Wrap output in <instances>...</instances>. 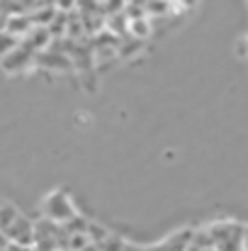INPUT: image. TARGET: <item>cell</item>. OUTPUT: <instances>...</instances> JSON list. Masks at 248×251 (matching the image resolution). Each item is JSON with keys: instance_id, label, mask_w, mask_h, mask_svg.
<instances>
[{"instance_id": "cell-1", "label": "cell", "mask_w": 248, "mask_h": 251, "mask_svg": "<svg viewBox=\"0 0 248 251\" xmlns=\"http://www.w3.org/2000/svg\"><path fill=\"white\" fill-rule=\"evenodd\" d=\"M42 215L51 222H59V225H66L68 220H73L78 212H76V205L73 200L64 193V190H54L44 198L42 202Z\"/></svg>"}, {"instance_id": "cell-2", "label": "cell", "mask_w": 248, "mask_h": 251, "mask_svg": "<svg viewBox=\"0 0 248 251\" xmlns=\"http://www.w3.org/2000/svg\"><path fill=\"white\" fill-rule=\"evenodd\" d=\"M37 61V51L27 44V42H20L5 59H0V69L5 71V74H20V71H24L27 66H32Z\"/></svg>"}, {"instance_id": "cell-3", "label": "cell", "mask_w": 248, "mask_h": 251, "mask_svg": "<svg viewBox=\"0 0 248 251\" xmlns=\"http://www.w3.org/2000/svg\"><path fill=\"white\" fill-rule=\"evenodd\" d=\"M34 64H37V66H44V69H51V71H71V69H73L71 56H68L66 51L54 49V47H49V49L39 51Z\"/></svg>"}, {"instance_id": "cell-4", "label": "cell", "mask_w": 248, "mask_h": 251, "mask_svg": "<svg viewBox=\"0 0 248 251\" xmlns=\"http://www.w3.org/2000/svg\"><path fill=\"white\" fill-rule=\"evenodd\" d=\"M192 237H195L192 229H180V232H175L173 237H168V239L161 242V244L149 247V251H185L187 247H190Z\"/></svg>"}, {"instance_id": "cell-5", "label": "cell", "mask_w": 248, "mask_h": 251, "mask_svg": "<svg viewBox=\"0 0 248 251\" xmlns=\"http://www.w3.org/2000/svg\"><path fill=\"white\" fill-rule=\"evenodd\" d=\"M32 29H34V22H32L29 12H20V15H10L7 17V32L15 34L17 39H24Z\"/></svg>"}, {"instance_id": "cell-6", "label": "cell", "mask_w": 248, "mask_h": 251, "mask_svg": "<svg viewBox=\"0 0 248 251\" xmlns=\"http://www.w3.org/2000/svg\"><path fill=\"white\" fill-rule=\"evenodd\" d=\"M56 12H59V10H56L54 5H42V7L32 10V12H29V17H32V22H34V25H39V27H49V25L54 22Z\"/></svg>"}, {"instance_id": "cell-7", "label": "cell", "mask_w": 248, "mask_h": 251, "mask_svg": "<svg viewBox=\"0 0 248 251\" xmlns=\"http://www.w3.org/2000/svg\"><path fill=\"white\" fill-rule=\"evenodd\" d=\"M66 29H68V12H56L54 22L49 25V32L54 39H64L66 37Z\"/></svg>"}, {"instance_id": "cell-8", "label": "cell", "mask_w": 248, "mask_h": 251, "mask_svg": "<svg viewBox=\"0 0 248 251\" xmlns=\"http://www.w3.org/2000/svg\"><path fill=\"white\" fill-rule=\"evenodd\" d=\"M129 34L136 37V39H146L151 34V25H149V17H136V20H129Z\"/></svg>"}, {"instance_id": "cell-9", "label": "cell", "mask_w": 248, "mask_h": 251, "mask_svg": "<svg viewBox=\"0 0 248 251\" xmlns=\"http://www.w3.org/2000/svg\"><path fill=\"white\" fill-rule=\"evenodd\" d=\"M173 0H146V15H168L173 12Z\"/></svg>"}, {"instance_id": "cell-10", "label": "cell", "mask_w": 248, "mask_h": 251, "mask_svg": "<svg viewBox=\"0 0 248 251\" xmlns=\"http://www.w3.org/2000/svg\"><path fill=\"white\" fill-rule=\"evenodd\" d=\"M22 39H17L15 34H10L7 29H0V59H5L17 44H20Z\"/></svg>"}, {"instance_id": "cell-11", "label": "cell", "mask_w": 248, "mask_h": 251, "mask_svg": "<svg viewBox=\"0 0 248 251\" xmlns=\"http://www.w3.org/2000/svg\"><path fill=\"white\" fill-rule=\"evenodd\" d=\"M100 251H124L127 249V242L122 237H114V234H107L100 244H95Z\"/></svg>"}, {"instance_id": "cell-12", "label": "cell", "mask_w": 248, "mask_h": 251, "mask_svg": "<svg viewBox=\"0 0 248 251\" xmlns=\"http://www.w3.org/2000/svg\"><path fill=\"white\" fill-rule=\"evenodd\" d=\"M92 242H90V237L81 232V234H68V242H66V251H83L88 249Z\"/></svg>"}, {"instance_id": "cell-13", "label": "cell", "mask_w": 248, "mask_h": 251, "mask_svg": "<svg viewBox=\"0 0 248 251\" xmlns=\"http://www.w3.org/2000/svg\"><path fill=\"white\" fill-rule=\"evenodd\" d=\"M107 234H110V232H107L105 227H100V225H92V222L88 225V237H90V242H92V244H100V242H102Z\"/></svg>"}, {"instance_id": "cell-14", "label": "cell", "mask_w": 248, "mask_h": 251, "mask_svg": "<svg viewBox=\"0 0 248 251\" xmlns=\"http://www.w3.org/2000/svg\"><path fill=\"white\" fill-rule=\"evenodd\" d=\"M54 5L59 12H76L78 10V0H56Z\"/></svg>"}, {"instance_id": "cell-15", "label": "cell", "mask_w": 248, "mask_h": 251, "mask_svg": "<svg viewBox=\"0 0 248 251\" xmlns=\"http://www.w3.org/2000/svg\"><path fill=\"white\" fill-rule=\"evenodd\" d=\"M124 251H149V247H136V244H129L127 242V249Z\"/></svg>"}, {"instance_id": "cell-16", "label": "cell", "mask_w": 248, "mask_h": 251, "mask_svg": "<svg viewBox=\"0 0 248 251\" xmlns=\"http://www.w3.org/2000/svg\"><path fill=\"white\" fill-rule=\"evenodd\" d=\"M7 244H10V239H7V237H5V234L0 232V251H5V249H7Z\"/></svg>"}, {"instance_id": "cell-17", "label": "cell", "mask_w": 248, "mask_h": 251, "mask_svg": "<svg viewBox=\"0 0 248 251\" xmlns=\"http://www.w3.org/2000/svg\"><path fill=\"white\" fill-rule=\"evenodd\" d=\"M244 251H248V227H246V232H244Z\"/></svg>"}, {"instance_id": "cell-18", "label": "cell", "mask_w": 248, "mask_h": 251, "mask_svg": "<svg viewBox=\"0 0 248 251\" xmlns=\"http://www.w3.org/2000/svg\"><path fill=\"white\" fill-rule=\"evenodd\" d=\"M204 251H217V249H214V247H209V249H204Z\"/></svg>"}]
</instances>
